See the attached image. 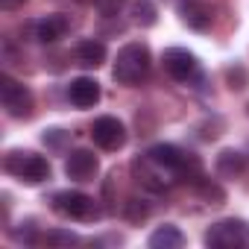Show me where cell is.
Returning <instances> with one entry per match:
<instances>
[{
    "label": "cell",
    "mask_w": 249,
    "mask_h": 249,
    "mask_svg": "<svg viewBox=\"0 0 249 249\" xmlns=\"http://www.w3.org/2000/svg\"><path fill=\"white\" fill-rule=\"evenodd\" d=\"M53 211L62 217H71V220H94L100 214L97 202L82 191H59L53 196Z\"/></svg>",
    "instance_id": "cell-5"
},
{
    "label": "cell",
    "mask_w": 249,
    "mask_h": 249,
    "mask_svg": "<svg viewBox=\"0 0 249 249\" xmlns=\"http://www.w3.org/2000/svg\"><path fill=\"white\" fill-rule=\"evenodd\" d=\"M76 62L82 68H100L106 62V44L103 41H94V38H85L76 44Z\"/></svg>",
    "instance_id": "cell-14"
},
{
    "label": "cell",
    "mask_w": 249,
    "mask_h": 249,
    "mask_svg": "<svg viewBox=\"0 0 249 249\" xmlns=\"http://www.w3.org/2000/svg\"><path fill=\"white\" fill-rule=\"evenodd\" d=\"M97 167H100V161H97V156L91 150H73L65 159V173L73 182H91L94 173H97Z\"/></svg>",
    "instance_id": "cell-9"
},
{
    "label": "cell",
    "mask_w": 249,
    "mask_h": 249,
    "mask_svg": "<svg viewBox=\"0 0 249 249\" xmlns=\"http://www.w3.org/2000/svg\"><path fill=\"white\" fill-rule=\"evenodd\" d=\"M150 249H182L185 246V234L173 226V223H164L159 226L153 234H150Z\"/></svg>",
    "instance_id": "cell-13"
},
{
    "label": "cell",
    "mask_w": 249,
    "mask_h": 249,
    "mask_svg": "<svg viewBox=\"0 0 249 249\" xmlns=\"http://www.w3.org/2000/svg\"><path fill=\"white\" fill-rule=\"evenodd\" d=\"M205 246H214V249L249 246V226L243 220H220L205 231Z\"/></svg>",
    "instance_id": "cell-4"
},
{
    "label": "cell",
    "mask_w": 249,
    "mask_h": 249,
    "mask_svg": "<svg viewBox=\"0 0 249 249\" xmlns=\"http://www.w3.org/2000/svg\"><path fill=\"white\" fill-rule=\"evenodd\" d=\"M91 138L100 150H120L123 144H126V126L111 117V114H103L94 120V126H91Z\"/></svg>",
    "instance_id": "cell-7"
},
{
    "label": "cell",
    "mask_w": 249,
    "mask_h": 249,
    "mask_svg": "<svg viewBox=\"0 0 249 249\" xmlns=\"http://www.w3.org/2000/svg\"><path fill=\"white\" fill-rule=\"evenodd\" d=\"M226 79H229V88H231V91H243L246 82H249V79H246V71H243L240 65H237V68H229V71H226Z\"/></svg>",
    "instance_id": "cell-19"
},
{
    "label": "cell",
    "mask_w": 249,
    "mask_h": 249,
    "mask_svg": "<svg viewBox=\"0 0 249 249\" xmlns=\"http://www.w3.org/2000/svg\"><path fill=\"white\" fill-rule=\"evenodd\" d=\"M132 21L138 27H153L159 21V12L153 6V0H132Z\"/></svg>",
    "instance_id": "cell-16"
},
{
    "label": "cell",
    "mask_w": 249,
    "mask_h": 249,
    "mask_svg": "<svg viewBox=\"0 0 249 249\" xmlns=\"http://www.w3.org/2000/svg\"><path fill=\"white\" fill-rule=\"evenodd\" d=\"M150 47L141 44V41H132V44H123L117 50V59H114V71L111 76L120 82V85H138L147 73H150Z\"/></svg>",
    "instance_id": "cell-1"
},
{
    "label": "cell",
    "mask_w": 249,
    "mask_h": 249,
    "mask_svg": "<svg viewBox=\"0 0 249 249\" xmlns=\"http://www.w3.org/2000/svg\"><path fill=\"white\" fill-rule=\"evenodd\" d=\"M161 62H164L167 76L176 79V82H194V79L199 76V62H196V56H194L191 50H185V47H167L164 56H161Z\"/></svg>",
    "instance_id": "cell-6"
},
{
    "label": "cell",
    "mask_w": 249,
    "mask_h": 249,
    "mask_svg": "<svg viewBox=\"0 0 249 249\" xmlns=\"http://www.w3.org/2000/svg\"><path fill=\"white\" fill-rule=\"evenodd\" d=\"M0 100H3V108L9 117L15 120H27L36 108V100H33V91L21 82H15L9 73L0 76Z\"/></svg>",
    "instance_id": "cell-3"
},
{
    "label": "cell",
    "mask_w": 249,
    "mask_h": 249,
    "mask_svg": "<svg viewBox=\"0 0 249 249\" xmlns=\"http://www.w3.org/2000/svg\"><path fill=\"white\" fill-rule=\"evenodd\" d=\"M179 18L185 27L196 30V33H205L214 21V12L205 0H179Z\"/></svg>",
    "instance_id": "cell-10"
},
{
    "label": "cell",
    "mask_w": 249,
    "mask_h": 249,
    "mask_svg": "<svg viewBox=\"0 0 249 249\" xmlns=\"http://www.w3.org/2000/svg\"><path fill=\"white\" fill-rule=\"evenodd\" d=\"M123 211H126V217H129L132 223H138V220H144V217L150 214V208H147L144 202H138V199H129V202H126V208H123Z\"/></svg>",
    "instance_id": "cell-21"
},
{
    "label": "cell",
    "mask_w": 249,
    "mask_h": 249,
    "mask_svg": "<svg viewBox=\"0 0 249 249\" xmlns=\"http://www.w3.org/2000/svg\"><path fill=\"white\" fill-rule=\"evenodd\" d=\"M68 33V18L65 15H47L41 21H33V41L53 44Z\"/></svg>",
    "instance_id": "cell-12"
},
{
    "label": "cell",
    "mask_w": 249,
    "mask_h": 249,
    "mask_svg": "<svg viewBox=\"0 0 249 249\" xmlns=\"http://www.w3.org/2000/svg\"><path fill=\"white\" fill-rule=\"evenodd\" d=\"M41 240L47 246H73V243H79V237L73 231H68V229H50Z\"/></svg>",
    "instance_id": "cell-17"
},
{
    "label": "cell",
    "mask_w": 249,
    "mask_h": 249,
    "mask_svg": "<svg viewBox=\"0 0 249 249\" xmlns=\"http://www.w3.org/2000/svg\"><path fill=\"white\" fill-rule=\"evenodd\" d=\"M27 3V0H0V6H3V9H21Z\"/></svg>",
    "instance_id": "cell-23"
},
{
    "label": "cell",
    "mask_w": 249,
    "mask_h": 249,
    "mask_svg": "<svg viewBox=\"0 0 249 249\" xmlns=\"http://www.w3.org/2000/svg\"><path fill=\"white\" fill-rule=\"evenodd\" d=\"M68 100H71L76 108H91V106H97V100H100V82L91 79V76H76V79H71V85H68Z\"/></svg>",
    "instance_id": "cell-11"
},
{
    "label": "cell",
    "mask_w": 249,
    "mask_h": 249,
    "mask_svg": "<svg viewBox=\"0 0 249 249\" xmlns=\"http://www.w3.org/2000/svg\"><path fill=\"white\" fill-rule=\"evenodd\" d=\"M44 144H47L50 150H62V147L68 144V132H65V129H47V132H44Z\"/></svg>",
    "instance_id": "cell-20"
},
{
    "label": "cell",
    "mask_w": 249,
    "mask_h": 249,
    "mask_svg": "<svg viewBox=\"0 0 249 249\" xmlns=\"http://www.w3.org/2000/svg\"><path fill=\"white\" fill-rule=\"evenodd\" d=\"M132 173L138 176V182L144 185V188H150V191H164L170 182H176L164 167H159L150 156H141V159H135L132 161Z\"/></svg>",
    "instance_id": "cell-8"
},
{
    "label": "cell",
    "mask_w": 249,
    "mask_h": 249,
    "mask_svg": "<svg viewBox=\"0 0 249 249\" xmlns=\"http://www.w3.org/2000/svg\"><path fill=\"white\" fill-rule=\"evenodd\" d=\"M123 3H126V0H94V6H97L103 15H117V12L123 9Z\"/></svg>",
    "instance_id": "cell-22"
},
{
    "label": "cell",
    "mask_w": 249,
    "mask_h": 249,
    "mask_svg": "<svg viewBox=\"0 0 249 249\" xmlns=\"http://www.w3.org/2000/svg\"><path fill=\"white\" fill-rule=\"evenodd\" d=\"M9 234H12L18 243H27V246H33V243L38 240V229H36V223H33V220L21 223V229H9Z\"/></svg>",
    "instance_id": "cell-18"
},
{
    "label": "cell",
    "mask_w": 249,
    "mask_h": 249,
    "mask_svg": "<svg viewBox=\"0 0 249 249\" xmlns=\"http://www.w3.org/2000/svg\"><path fill=\"white\" fill-rule=\"evenodd\" d=\"M3 167H6V173H12L15 179H21L27 185H41L44 179H50V161L30 150H12L3 159Z\"/></svg>",
    "instance_id": "cell-2"
},
{
    "label": "cell",
    "mask_w": 249,
    "mask_h": 249,
    "mask_svg": "<svg viewBox=\"0 0 249 249\" xmlns=\"http://www.w3.org/2000/svg\"><path fill=\"white\" fill-rule=\"evenodd\" d=\"M217 173L226 179H237L243 173V156L237 150H223L217 156Z\"/></svg>",
    "instance_id": "cell-15"
}]
</instances>
